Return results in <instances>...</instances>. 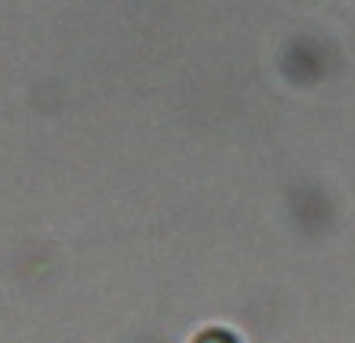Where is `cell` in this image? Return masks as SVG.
I'll use <instances>...</instances> for the list:
<instances>
[{"label": "cell", "instance_id": "6da1fadb", "mask_svg": "<svg viewBox=\"0 0 355 343\" xmlns=\"http://www.w3.org/2000/svg\"><path fill=\"white\" fill-rule=\"evenodd\" d=\"M192 343H243L237 334H234L231 327H221V324H211V327H202Z\"/></svg>", "mask_w": 355, "mask_h": 343}]
</instances>
